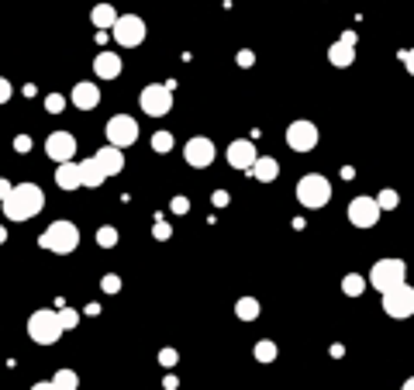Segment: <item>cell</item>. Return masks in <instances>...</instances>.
Wrapping results in <instances>:
<instances>
[{"instance_id":"6da1fadb","label":"cell","mask_w":414,"mask_h":390,"mask_svg":"<svg viewBox=\"0 0 414 390\" xmlns=\"http://www.w3.org/2000/svg\"><path fill=\"white\" fill-rule=\"evenodd\" d=\"M0 208H4L7 221H28L45 208V194H42L38 183H14L11 194L0 201Z\"/></svg>"},{"instance_id":"7a4b0ae2","label":"cell","mask_w":414,"mask_h":390,"mask_svg":"<svg viewBox=\"0 0 414 390\" xmlns=\"http://www.w3.org/2000/svg\"><path fill=\"white\" fill-rule=\"evenodd\" d=\"M38 245L49 249V252H55V256H69V252L79 249V228L73 221H66V218H62V221H52L49 228L42 232Z\"/></svg>"},{"instance_id":"3957f363","label":"cell","mask_w":414,"mask_h":390,"mask_svg":"<svg viewBox=\"0 0 414 390\" xmlns=\"http://www.w3.org/2000/svg\"><path fill=\"white\" fill-rule=\"evenodd\" d=\"M297 201L304 204V208H325L328 201H332V180L328 177H321V173H308V177H301L297 180Z\"/></svg>"},{"instance_id":"277c9868","label":"cell","mask_w":414,"mask_h":390,"mask_svg":"<svg viewBox=\"0 0 414 390\" xmlns=\"http://www.w3.org/2000/svg\"><path fill=\"white\" fill-rule=\"evenodd\" d=\"M28 338L38 342V345H55V342L62 338V325H59L55 311L42 308V311L31 314V318H28Z\"/></svg>"},{"instance_id":"5b68a950","label":"cell","mask_w":414,"mask_h":390,"mask_svg":"<svg viewBox=\"0 0 414 390\" xmlns=\"http://www.w3.org/2000/svg\"><path fill=\"white\" fill-rule=\"evenodd\" d=\"M384 311L390 314V318H411L414 314V286L408 284V280H401V284H393L384 290Z\"/></svg>"},{"instance_id":"8992f818","label":"cell","mask_w":414,"mask_h":390,"mask_svg":"<svg viewBox=\"0 0 414 390\" xmlns=\"http://www.w3.org/2000/svg\"><path fill=\"white\" fill-rule=\"evenodd\" d=\"M138 104H142V111H145L149 118L169 114V107H173V83H149V87L138 94Z\"/></svg>"},{"instance_id":"52a82bcc","label":"cell","mask_w":414,"mask_h":390,"mask_svg":"<svg viewBox=\"0 0 414 390\" xmlns=\"http://www.w3.org/2000/svg\"><path fill=\"white\" fill-rule=\"evenodd\" d=\"M111 35H114V42H118V45H125V49H135V45H142V42H145V21H142L138 14L114 18V25H111Z\"/></svg>"},{"instance_id":"ba28073f","label":"cell","mask_w":414,"mask_h":390,"mask_svg":"<svg viewBox=\"0 0 414 390\" xmlns=\"http://www.w3.org/2000/svg\"><path fill=\"white\" fill-rule=\"evenodd\" d=\"M404 277H408V262L404 260H380V262H373V269H369V284L376 286L380 294L387 286L401 284Z\"/></svg>"},{"instance_id":"9c48e42d","label":"cell","mask_w":414,"mask_h":390,"mask_svg":"<svg viewBox=\"0 0 414 390\" xmlns=\"http://www.w3.org/2000/svg\"><path fill=\"white\" fill-rule=\"evenodd\" d=\"M107 142L118 145V149L135 145V142H138V121L128 118V114H114V118L107 121Z\"/></svg>"},{"instance_id":"30bf717a","label":"cell","mask_w":414,"mask_h":390,"mask_svg":"<svg viewBox=\"0 0 414 390\" xmlns=\"http://www.w3.org/2000/svg\"><path fill=\"white\" fill-rule=\"evenodd\" d=\"M318 125L314 121H290V128H286V145L293 149V152H310L314 145H318Z\"/></svg>"},{"instance_id":"8fae6325","label":"cell","mask_w":414,"mask_h":390,"mask_svg":"<svg viewBox=\"0 0 414 390\" xmlns=\"http://www.w3.org/2000/svg\"><path fill=\"white\" fill-rule=\"evenodd\" d=\"M214 156H218V149H214V142L204 138V135H194V138L183 145V159H186L194 169H207V166L214 162Z\"/></svg>"},{"instance_id":"7c38bea8","label":"cell","mask_w":414,"mask_h":390,"mask_svg":"<svg viewBox=\"0 0 414 390\" xmlns=\"http://www.w3.org/2000/svg\"><path fill=\"white\" fill-rule=\"evenodd\" d=\"M380 204H376V197H356L352 204H349V221L356 225V228H373V225H380Z\"/></svg>"},{"instance_id":"4fadbf2b","label":"cell","mask_w":414,"mask_h":390,"mask_svg":"<svg viewBox=\"0 0 414 390\" xmlns=\"http://www.w3.org/2000/svg\"><path fill=\"white\" fill-rule=\"evenodd\" d=\"M45 156L52 162H66V159L77 156V138L69 135V131H52L49 138H45Z\"/></svg>"},{"instance_id":"5bb4252c","label":"cell","mask_w":414,"mask_h":390,"mask_svg":"<svg viewBox=\"0 0 414 390\" xmlns=\"http://www.w3.org/2000/svg\"><path fill=\"white\" fill-rule=\"evenodd\" d=\"M94 159H97V166L103 169V177H118L121 169H125V152L118 149V145H103V149H97L94 152Z\"/></svg>"},{"instance_id":"9a60e30c","label":"cell","mask_w":414,"mask_h":390,"mask_svg":"<svg viewBox=\"0 0 414 390\" xmlns=\"http://www.w3.org/2000/svg\"><path fill=\"white\" fill-rule=\"evenodd\" d=\"M228 166H235V169H249L252 162H256V145L249 142V138H238V142H232L228 145Z\"/></svg>"},{"instance_id":"2e32d148","label":"cell","mask_w":414,"mask_h":390,"mask_svg":"<svg viewBox=\"0 0 414 390\" xmlns=\"http://www.w3.org/2000/svg\"><path fill=\"white\" fill-rule=\"evenodd\" d=\"M69 101H73L79 111H94V107L101 104V87H97V83H90V79H83V83L73 87Z\"/></svg>"},{"instance_id":"e0dca14e","label":"cell","mask_w":414,"mask_h":390,"mask_svg":"<svg viewBox=\"0 0 414 390\" xmlns=\"http://www.w3.org/2000/svg\"><path fill=\"white\" fill-rule=\"evenodd\" d=\"M55 186H59V190H77V186H83V183H79V162L77 159H66V162L55 166Z\"/></svg>"},{"instance_id":"ac0fdd59","label":"cell","mask_w":414,"mask_h":390,"mask_svg":"<svg viewBox=\"0 0 414 390\" xmlns=\"http://www.w3.org/2000/svg\"><path fill=\"white\" fill-rule=\"evenodd\" d=\"M249 173H252L259 183H273L276 177H280V162H276L273 156H262V159L256 156V162L249 166Z\"/></svg>"},{"instance_id":"d6986e66","label":"cell","mask_w":414,"mask_h":390,"mask_svg":"<svg viewBox=\"0 0 414 390\" xmlns=\"http://www.w3.org/2000/svg\"><path fill=\"white\" fill-rule=\"evenodd\" d=\"M94 73L101 79H114V77H121V55H114V52H101L97 59H94Z\"/></svg>"},{"instance_id":"ffe728a7","label":"cell","mask_w":414,"mask_h":390,"mask_svg":"<svg viewBox=\"0 0 414 390\" xmlns=\"http://www.w3.org/2000/svg\"><path fill=\"white\" fill-rule=\"evenodd\" d=\"M328 59H332V66L345 69V66H352V62H356V45H349V42H342V38H338L335 45L328 49Z\"/></svg>"},{"instance_id":"44dd1931","label":"cell","mask_w":414,"mask_h":390,"mask_svg":"<svg viewBox=\"0 0 414 390\" xmlns=\"http://www.w3.org/2000/svg\"><path fill=\"white\" fill-rule=\"evenodd\" d=\"M103 180H107V177H103V169L97 166V159L94 156L79 162V183H83V186H101Z\"/></svg>"},{"instance_id":"7402d4cb","label":"cell","mask_w":414,"mask_h":390,"mask_svg":"<svg viewBox=\"0 0 414 390\" xmlns=\"http://www.w3.org/2000/svg\"><path fill=\"white\" fill-rule=\"evenodd\" d=\"M79 387V377L73 369H55V377L49 380V390H77Z\"/></svg>"},{"instance_id":"603a6c76","label":"cell","mask_w":414,"mask_h":390,"mask_svg":"<svg viewBox=\"0 0 414 390\" xmlns=\"http://www.w3.org/2000/svg\"><path fill=\"white\" fill-rule=\"evenodd\" d=\"M114 18H118V11H114L111 4H97V7L90 11V21H94V28H111V25H114Z\"/></svg>"},{"instance_id":"cb8c5ba5","label":"cell","mask_w":414,"mask_h":390,"mask_svg":"<svg viewBox=\"0 0 414 390\" xmlns=\"http://www.w3.org/2000/svg\"><path fill=\"white\" fill-rule=\"evenodd\" d=\"M259 311H262V308H259V301H256V297H242V301L235 304V314H238L242 321H256Z\"/></svg>"},{"instance_id":"d4e9b609","label":"cell","mask_w":414,"mask_h":390,"mask_svg":"<svg viewBox=\"0 0 414 390\" xmlns=\"http://www.w3.org/2000/svg\"><path fill=\"white\" fill-rule=\"evenodd\" d=\"M342 290H345L349 297H359L362 290H366V277H359V273H345V280H342Z\"/></svg>"},{"instance_id":"484cf974","label":"cell","mask_w":414,"mask_h":390,"mask_svg":"<svg viewBox=\"0 0 414 390\" xmlns=\"http://www.w3.org/2000/svg\"><path fill=\"white\" fill-rule=\"evenodd\" d=\"M256 360L259 363H273L276 360V342H269V338L256 342Z\"/></svg>"},{"instance_id":"4316f807","label":"cell","mask_w":414,"mask_h":390,"mask_svg":"<svg viewBox=\"0 0 414 390\" xmlns=\"http://www.w3.org/2000/svg\"><path fill=\"white\" fill-rule=\"evenodd\" d=\"M55 318H59L62 332H73V328L79 325V311H73V308H59V311H55Z\"/></svg>"},{"instance_id":"83f0119b","label":"cell","mask_w":414,"mask_h":390,"mask_svg":"<svg viewBox=\"0 0 414 390\" xmlns=\"http://www.w3.org/2000/svg\"><path fill=\"white\" fill-rule=\"evenodd\" d=\"M97 245H103V249H111V245H118V228H111V225H103V228H97Z\"/></svg>"},{"instance_id":"f1b7e54d","label":"cell","mask_w":414,"mask_h":390,"mask_svg":"<svg viewBox=\"0 0 414 390\" xmlns=\"http://www.w3.org/2000/svg\"><path fill=\"white\" fill-rule=\"evenodd\" d=\"M152 149L155 152H169V149H173V135H169V131H155L152 135Z\"/></svg>"},{"instance_id":"f546056e","label":"cell","mask_w":414,"mask_h":390,"mask_svg":"<svg viewBox=\"0 0 414 390\" xmlns=\"http://www.w3.org/2000/svg\"><path fill=\"white\" fill-rule=\"evenodd\" d=\"M376 204H380V211H393L397 204H401V197H397V190H380Z\"/></svg>"},{"instance_id":"4dcf8cb0","label":"cell","mask_w":414,"mask_h":390,"mask_svg":"<svg viewBox=\"0 0 414 390\" xmlns=\"http://www.w3.org/2000/svg\"><path fill=\"white\" fill-rule=\"evenodd\" d=\"M45 107H49V114H62L66 97H62V94H49V97H45Z\"/></svg>"},{"instance_id":"1f68e13d","label":"cell","mask_w":414,"mask_h":390,"mask_svg":"<svg viewBox=\"0 0 414 390\" xmlns=\"http://www.w3.org/2000/svg\"><path fill=\"white\" fill-rule=\"evenodd\" d=\"M101 286H103V294H118L121 290V277H114V273H107L101 280Z\"/></svg>"},{"instance_id":"d6a6232c","label":"cell","mask_w":414,"mask_h":390,"mask_svg":"<svg viewBox=\"0 0 414 390\" xmlns=\"http://www.w3.org/2000/svg\"><path fill=\"white\" fill-rule=\"evenodd\" d=\"M152 235L159 238V242H166L169 235H173V228H169V221H155L152 225Z\"/></svg>"},{"instance_id":"836d02e7","label":"cell","mask_w":414,"mask_h":390,"mask_svg":"<svg viewBox=\"0 0 414 390\" xmlns=\"http://www.w3.org/2000/svg\"><path fill=\"white\" fill-rule=\"evenodd\" d=\"M159 363H162V366H177V363H180L177 349H162V352H159Z\"/></svg>"},{"instance_id":"e575fe53","label":"cell","mask_w":414,"mask_h":390,"mask_svg":"<svg viewBox=\"0 0 414 390\" xmlns=\"http://www.w3.org/2000/svg\"><path fill=\"white\" fill-rule=\"evenodd\" d=\"M11 94H14L11 79H4V77H0V104H7V101H11Z\"/></svg>"},{"instance_id":"d590c367","label":"cell","mask_w":414,"mask_h":390,"mask_svg":"<svg viewBox=\"0 0 414 390\" xmlns=\"http://www.w3.org/2000/svg\"><path fill=\"white\" fill-rule=\"evenodd\" d=\"M169 208L177 211V214H186V211H190V201H186V197H173V204H169Z\"/></svg>"},{"instance_id":"8d00e7d4","label":"cell","mask_w":414,"mask_h":390,"mask_svg":"<svg viewBox=\"0 0 414 390\" xmlns=\"http://www.w3.org/2000/svg\"><path fill=\"white\" fill-rule=\"evenodd\" d=\"M14 149H18V152H31V138H28V135H18V138H14Z\"/></svg>"},{"instance_id":"74e56055","label":"cell","mask_w":414,"mask_h":390,"mask_svg":"<svg viewBox=\"0 0 414 390\" xmlns=\"http://www.w3.org/2000/svg\"><path fill=\"white\" fill-rule=\"evenodd\" d=\"M252 62H256V55L249 52V49H242V52H238V66H252Z\"/></svg>"},{"instance_id":"f35d334b","label":"cell","mask_w":414,"mask_h":390,"mask_svg":"<svg viewBox=\"0 0 414 390\" xmlns=\"http://www.w3.org/2000/svg\"><path fill=\"white\" fill-rule=\"evenodd\" d=\"M11 186H14V183H11V180H4V177H0V201H4V197L11 194Z\"/></svg>"},{"instance_id":"ab89813d","label":"cell","mask_w":414,"mask_h":390,"mask_svg":"<svg viewBox=\"0 0 414 390\" xmlns=\"http://www.w3.org/2000/svg\"><path fill=\"white\" fill-rule=\"evenodd\" d=\"M214 204H218V208H225V204H228V194H225V190H218V194H214Z\"/></svg>"},{"instance_id":"60d3db41","label":"cell","mask_w":414,"mask_h":390,"mask_svg":"<svg viewBox=\"0 0 414 390\" xmlns=\"http://www.w3.org/2000/svg\"><path fill=\"white\" fill-rule=\"evenodd\" d=\"M401 59H404V66H408V73H411V69H414V59H411V52L404 49V52H401Z\"/></svg>"},{"instance_id":"b9f144b4","label":"cell","mask_w":414,"mask_h":390,"mask_svg":"<svg viewBox=\"0 0 414 390\" xmlns=\"http://www.w3.org/2000/svg\"><path fill=\"white\" fill-rule=\"evenodd\" d=\"M4 238H7V228H4V225H0V242H4Z\"/></svg>"}]
</instances>
